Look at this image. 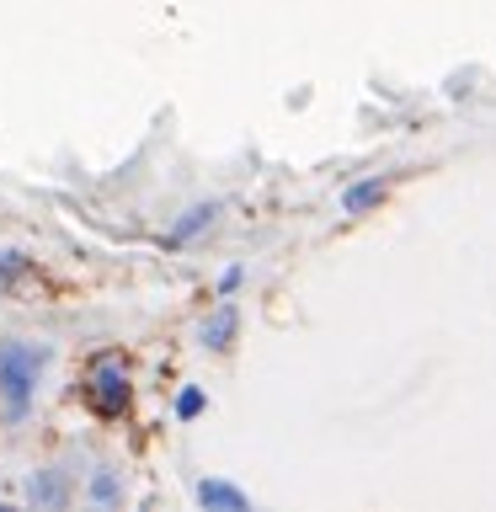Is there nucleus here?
Masks as SVG:
<instances>
[{
    "label": "nucleus",
    "mask_w": 496,
    "mask_h": 512,
    "mask_svg": "<svg viewBox=\"0 0 496 512\" xmlns=\"http://www.w3.org/2000/svg\"><path fill=\"white\" fill-rule=\"evenodd\" d=\"M27 278H32V262H27V256H16V251L0 256V294H16Z\"/></svg>",
    "instance_id": "nucleus-8"
},
{
    "label": "nucleus",
    "mask_w": 496,
    "mask_h": 512,
    "mask_svg": "<svg viewBox=\"0 0 496 512\" xmlns=\"http://www.w3.org/2000/svg\"><path fill=\"white\" fill-rule=\"evenodd\" d=\"M384 203V182L374 176V182H352L347 192H342V208L347 214H368V208H379Z\"/></svg>",
    "instance_id": "nucleus-7"
},
{
    "label": "nucleus",
    "mask_w": 496,
    "mask_h": 512,
    "mask_svg": "<svg viewBox=\"0 0 496 512\" xmlns=\"http://www.w3.org/2000/svg\"><path fill=\"white\" fill-rule=\"evenodd\" d=\"M91 502H96V507L123 502V486H118V475H112V470H96V475H91Z\"/></svg>",
    "instance_id": "nucleus-9"
},
{
    "label": "nucleus",
    "mask_w": 496,
    "mask_h": 512,
    "mask_svg": "<svg viewBox=\"0 0 496 512\" xmlns=\"http://www.w3.org/2000/svg\"><path fill=\"white\" fill-rule=\"evenodd\" d=\"M64 496H70V486H64L59 470H43V475L27 480V502L32 507H64Z\"/></svg>",
    "instance_id": "nucleus-5"
},
{
    "label": "nucleus",
    "mask_w": 496,
    "mask_h": 512,
    "mask_svg": "<svg viewBox=\"0 0 496 512\" xmlns=\"http://www.w3.org/2000/svg\"><path fill=\"white\" fill-rule=\"evenodd\" d=\"M198 411H203V390H182V395H176V416H182V422H192Z\"/></svg>",
    "instance_id": "nucleus-10"
},
{
    "label": "nucleus",
    "mask_w": 496,
    "mask_h": 512,
    "mask_svg": "<svg viewBox=\"0 0 496 512\" xmlns=\"http://www.w3.org/2000/svg\"><path fill=\"white\" fill-rule=\"evenodd\" d=\"M80 395L96 416H123L128 411V363L123 352H96L80 379Z\"/></svg>",
    "instance_id": "nucleus-2"
},
{
    "label": "nucleus",
    "mask_w": 496,
    "mask_h": 512,
    "mask_svg": "<svg viewBox=\"0 0 496 512\" xmlns=\"http://www.w3.org/2000/svg\"><path fill=\"white\" fill-rule=\"evenodd\" d=\"M192 491H198V502H203V507H214V512H246V507H251V502H246V491H235L230 480H198Z\"/></svg>",
    "instance_id": "nucleus-4"
},
{
    "label": "nucleus",
    "mask_w": 496,
    "mask_h": 512,
    "mask_svg": "<svg viewBox=\"0 0 496 512\" xmlns=\"http://www.w3.org/2000/svg\"><path fill=\"white\" fill-rule=\"evenodd\" d=\"M214 214H219V203H192V208H187V214H182V219H176V224H171V235H166V246H187V240H192V235H198V230H203V224H214Z\"/></svg>",
    "instance_id": "nucleus-6"
},
{
    "label": "nucleus",
    "mask_w": 496,
    "mask_h": 512,
    "mask_svg": "<svg viewBox=\"0 0 496 512\" xmlns=\"http://www.w3.org/2000/svg\"><path fill=\"white\" fill-rule=\"evenodd\" d=\"M235 331H240V310H235V304H219V310L203 320V347L208 352H230Z\"/></svg>",
    "instance_id": "nucleus-3"
},
{
    "label": "nucleus",
    "mask_w": 496,
    "mask_h": 512,
    "mask_svg": "<svg viewBox=\"0 0 496 512\" xmlns=\"http://www.w3.org/2000/svg\"><path fill=\"white\" fill-rule=\"evenodd\" d=\"M48 352L27 342H0V422H22L32 411V390H38Z\"/></svg>",
    "instance_id": "nucleus-1"
}]
</instances>
